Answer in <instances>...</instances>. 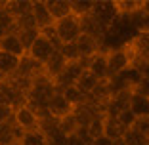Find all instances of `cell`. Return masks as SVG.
Wrapping results in <instances>:
<instances>
[{
	"label": "cell",
	"instance_id": "f546056e",
	"mask_svg": "<svg viewBox=\"0 0 149 145\" xmlns=\"http://www.w3.org/2000/svg\"><path fill=\"white\" fill-rule=\"evenodd\" d=\"M117 120H118L120 124H123V128L126 130V132H128V130H132V128H134V124L138 122V119L134 117V113H132L130 109L123 111V113H120V114L117 117Z\"/></svg>",
	"mask_w": 149,
	"mask_h": 145
},
{
	"label": "cell",
	"instance_id": "f35d334b",
	"mask_svg": "<svg viewBox=\"0 0 149 145\" xmlns=\"http://www.w3.org/2000/svg\"><path fill=\"white\" fill-rule=\"evenodd\" d=\"M115 145H126V143H124V141L120 139V141H115Z\"/></svg>",
	"mask_w": 149,
	"mask_h": 145
},
{
	"label": "cell",
	"instance_id": "4dcf8cb0",
	"mask_svg": "<svg viewBox=\"0 0 149 145\" xmlns=\"http://www.w3.org/2000/svg\"><path fill=\"white\" fill-rule=\"evenodd\" d=\"M134 94L143 96V97H149V78H141V82L134 88Z\"/></svg>",
	"mask_w": 149,
	"mask_h": 145
},
{
	"label": "cell",
	"instance_id": "4fadbf2b",
	"mask_svg": "<svg viewBox=\"0 0 149 145\" xmlns=\"http://www.w3.org/2000/svg\"><path fill=\"white\" fill-rule=\"evenodd\" d=\"M79 19H80V29H82L84 35H90V36H94V38L103 42V36H105L107 31L92 13H90V15H84V17H79Z\"/></svg>",
	"mask_w": 149,
	"mask_h": 145
},
{
	"label": "cell",
	"instance_id": "d4e9b609",
	"mask_svg": "<svg viewBox=\"0 0 149 145\" xmlns=\"http://www.w3.org/2000/svg\"><path fill=\"white\" fill-rule=\"evenodd\" d=\"M88 136H90L92 141L105 136V117H96V119L90 122V126H88Z\"/></svg>",
	"mask_w": 149,
	"mask_h": 145
},
{
	"label": "cell",
	"instance_id": "7c38bea8",
	"mask_svg": "<svg viewBox=\"0 0 149 145\" xmlns=\"http://www.w3.org/2000/svg\"><path fill=\"white\" fill-rule=\"evenodd\" d=\"M19 65H21V57L12 56V53L0 50V76L2 78L13 76L19 71Z\"/></svg>",
	"mask_w": 149,
	"mask_h": 145
},
{
	"label": "cell",
	"instance_id": "d6986e66",
	"mask_svg": "<svg viewBox=\"0 0 149 145\" xmlns=\"http://www.w3.org/2000/svg\"><path fill=\"white\" fill-rule=\"evenodd\" d=\"M126 134V130L123 128V124L113 117H105V137H109L111 141H120Z\"/></svg>",
	"mask_w": 149,
	"mask_h": 145
},
{
	"label": "cell",
	"instance_id": "30bf717a",
	"mask_svg": "<svg viewBox=\"0 0 149 145\" xmlns=\"http://www.w3.org/2000/svg\"><path fill=\"white\" fill-rule=\"evenodd\" d=\"M77 46H79V52L80 56H82V59H90V57H94L97 52H101V46H103V42L97 38H94V36L90 35H80L79 40H77Z\"/></svg>",
	"mask_w": 149,
	"mask_h": 145
},
{
	"label": "cell",
	"instance_id": "4316f807",
	"mask_svg": "<svg viewBox=\"0 0 149 145\" xmlns=\"http://www.w3.org/2000/svg\"><path fill=\"white\" fill-rule=\"evenodd\" d=\"M123 141L126 145H149V137L143 136L141 132H138L136 128H132V130H128L126 134H124Z\"/></svg>",
	"mask_w": 149,
	"mask_h": 145
},
{
	"label": "cell",
	"instance_id": "3957f363",
	"mask_svg": "<svg viewBox=\"0 0 149 145\" xmlns=\"http://www.w3.org/2000/svg\"><path fill=\"white\" fill-rule=\"evenodd\" d=\"M92 15L105 27V31L120 17V13H118V10H117V4H115L113 0H100V2H94Z\"/></svg>",
	"mask_w": 149,
	"mask_h": 145
},
{
	"label": "cell",
	"instance_id": "836d02e7",
	"mask_svg": "<svg viewBox=\"0 0 149 145\" xmlns=\"http://www.w3.org/2000/svg\"><path fill=\"white\" fill-rule=\"evenodd\" d=\"M134 67L141 73L143 78H149V61H138V63H134Z\"/></svg>",
	"mask_w": 149,
	"mask_h": 145
},
{
	"label": "cell",
	"instance_id": "cb8c5ba5",
	"mask_svg": "<svg viewBox=\"0 0 149 145\" xmlns=\"http://www.w3.org/2000/svg\"><path fill=\"white\" fill-rule=\"evenodd\" d=\"M15 35L19 36L21 44L25 46V50L29 52V50H31V46L35 44V40L40 36V31H38V29H19Z\"/></svg>",
	"mask_w": 149,
	"mask_h": 145
},
{
	"label": "cell",
	"instance_id": "277c9868",
	"mask_svg": "<svg viewBox=\"0 0 149 145\" xmlns=\"http://www.w3.org/2000/svg\"><path fill=\"white\" fill-rule=\"evenodd\" d=\"M56 52H57L56 46H54L52 42H50L42 33H40V36L35 40V44L31 46V50L27 52V56L31 57V59H35V61H38V63H42V65H44V63L48 61Z\"/></svg>",
	"mask_w": 149,
	"mask_h": 145
},
{
	"label": "cell",
	"instance_id": "ac0fdd59",
	"mask_svg": "<svg viewBox=\"0 0 149 145\" xmlns=\"http://www.w3.org/2000/svg\"><path fill=\"white\" fill-rule=\"evenodd\" d=\"M130 111L136 119H149V97L134 94L130 99Z\"/></svg>",
	"mask_w": 149,
	"mask_h": 145
},
{
	"label": "cell",
	"instance_id": "2e32d148",
	"mask_svg": "<svg viewBox=\"0 0 149 145\" xmlns=\"http://www.w3.org/2000/svg\"><path fill=\"white\" fill-rule=\"evenodd\" d=\"M46 6H48L50 13H52L54 21H59V19H63V17L73 13L71 0H46Z\"/></svg>",
	"mask_w": 149,
	"mask_h": 145
},
{
	"label": "cell",
	"instance_id": "d6a6232c",
	"mask_svg": "<svg viewBox=\"0 0 149 145\" xmlns=\"http://www.w3.org/2000/svg\"><path fill=\"white\" fill-rule=\"evenodd\" d=\"M13 114H15V111H13L12 107H2L0 105V124L8 122L10 119H13Z\"/></svg>",
	"mask_w": 149,
	"mask_h": 145
},
{
	"label": "cell",
	"instance_id": "603a6c76",
	"mask_svg": "<svg viewBox=\"0 0 149 145\" xmlns=\"http://www.w3.org/2000/svg\"><path fill=\"white\" fill-rule=\"evenodd\" d=\"M61 94L65 96V99L69 101L71 105H73V109H77V107H80V105L86 103V96H84L77 86H69V88H65Z\"/></svg>",
	"mask_w": 149,
	"mask_h": 145
},
{
	"label": "cell",
	"instance_id": "44dd1931",
	"mask_svg": "<svg viewBox=\"0 0 149 145\" xmlns=\"http://www.w3.org/2000/svg\"><path fill=\"white\" fill-rule=\"evenodd\" d=\"M17 143L15 139V120L10 119L8 122L0 124V145H13Z\"/></svg>",
	"mask_w": 149,
	"mask_h": 145
},
{
	"label": "cell",
	"instance_id": "ab89813d",
	"mask_svg": "<svg viewBox=\"0 0 149 145\" xmlns=\"http://www.w3.org/2000/svg\"><path fill=\"white\" fill-rule=\"evenodd\" d=\"M13 145H21V143H13Z\"/></svg>",
	"mask_w": 149,
	"mask_h": 145
},
{
	"label": "cell",
	"instance_id": "8d00e7d4",
	"mask_svg": "<svg viewBox=\"0 0 149 145\" xmlns=\"http://www.w3.org/2000/svg\"><path fill=\"white\" fill-rule=\"evenodd\" d=\"M141 12L145 15H149V0H143V6H141Z\"/></svg>",
	"mask_w": 149,
	"mask_h": 145
},
{
	"label": "cell",
	"instance_id": "7402d4cb",
	"mask_svg": "<svg viewBox=\"0 0 149 145\" xmlns=\"http://www.w3.org/2000/svg\"><path fill=\"white\" fill-rule=\"evenodd\" d=\"M57 128H59V132H61V134H65V136L69 137V136H74V134L79 132L80 124H79V120H77V117L71 113L69 117L57 120Z\"/></svg>",
	"mask_w": 149,
	"mask_h": 145
},
{
	"label": "cell",
	"instance_id": "e575fe53",
	"mask_svg": "<svg viewBox=\"0 0 149 145\" xmlns=\"http://www.w3.org/2000/svg\"><path fill=\"white\" fill-rule=\"evenodd\" d=\"M67 145H88V143L82 139V137H79L77 134H74V136H69V137H67Z\"/></svg>",
	"mask_w": 149,
	"mask_h": 145
},
{
	"label": "cell",
	"instance_id": "52a82bcc",
	"mask_svg": "<svg viewBox=\"0 0 149 145\" xmlns=\"http://www.w3.org/2000/svg\"><path fill=\"white\" fill-rule=\"evenodd\" d=\"M80 63H82L90 73H94L100 80H107V48L97 52L96 56L90 57V59H80Z\"/></svg>",
	"mask_w": 149,
	"mask_h": 145
},
{
	"label": "cell",
	"instance_id": "f1b7e54d",
	"mask_svg": "<svg viewBox=\"0 0 149 145\" xmlns=\"http://www.w3.org/2000/svg\"><path fill=\"white\" fill-rule=\"evenodd\" d=\"M21 145H48V137L40 130L36 132H27L25 137L21 139Z\"/></svg>",
	"mask_w": 149,
	"mask_h": 145
},
{
	"label": "cell",
	"instance_id": "e0dca14e",
	"mask_svg": "<svg viewBox=\"0 0 149 145\" xmlns=\"http://www.w3.org/2000/svg\"><path fill=\"white\" fill-rule=\"evenodd\" d=\"M17 90L12 86L8 78H2L0 80V105L2 107H12L13 109V101L17 97Z\"/></svg>",
	"mask_w": 149,
	"mask_h": 145
},
{
	"label": "cell",
	"instance_id": "484cf974",
	"mask_svg": "<svg viewBox=\"0 0 149 145\" xmlns=\"http://www.w3.org/2000/svg\"><path fill=\"white\" fill-rule=\"evenodd\" d=\"M71 10L77 17H84V15L92 13L94 2H90V0H71Z\"/></svg>",
	"mask_w": 149,
	"mask_h": 145
},
{
	"label": "cell",
	"instance_id": "8992f818",
	"mask_svg": "<svg viewBox=\"0 0 149 145\" xmlns=\"http://www.w3.org/2000/svg\"><path fill=\"white\" fill-rule=\"evenodd\" d=\"M13 120H15V124L21 126L25 132H36V130H40V119L36 117V113L29 105L15 111Z\"/></svg>",
	"mask_w": 149,
	"mask_h": 145
},
{
	"label": "cell",
	"instance_id": "83f0119b",
	"mask_svg": "<svg viewBox=\"0 0 149 145\" xmlns=\"http://www.w3.org/2000/svg\"><path fill=\"white\" fill-rule=\"evenodd\" d=\"M59 52H61V56L65 57L67 61H80L82 59V56H80L79 52V46H77V42H71V44H63L61 48H59Z\"/></svg>",
	"mask_w": 149,
	"mask_h": 145
},
{
	"label": "cell",
	"instance_id": "74e56055",
	"mask_svg": "<svg viewBox=\"0 0 149 145\" xmlns=\"http://www.w3.org/2000/svg\"><path fill=\"white\" fill-rule=\"evenodd\" d=\"M6 35H8V31H6V27H4V25H2V23H0V40L4 38V36H6Z\"/></svg>",
	"mask_w": 149,
	"mask_h": 145
},
{
	"label": "cell",
	"instance_id": "d590c367",
	"mask_svg": "<svg viewBox=\"0 0 149 145\" xmlns=\"http://www.w3.org/2000/svg\"><path fill=\"white\" fill-rule=\"evenodd\" d=\"M90 145H115V141H111L109 137L103 136V137H97V139H94Z\"/></svg>",
	"mask_w": 149,
	"mask_h": 145
},
{
	"label": "cell",
	"instance_id": "ffe728a7",
	"mask_svg": "<svg viewBox=\"0 0 149 145\" xmlns=\"http://www.w3.org/2000/svg\"><path fill=\"white\" fill-rule=\"evenodd\" d=\"M120 17H130L136 12H140L143 6V0H115Z\"/></svg>",
	"mask_w": 149,
	"mask_h": 145
},
{
	"label": "cell",
	"instance_id": "7a4b0ae2",
	"mask_svg": "<svg viewBox=\"0 0 149 145\" xmlns=\"http://www.w3.org/2000/svg\"><path fill=\"white\" fill-rule=\"evenodd\" d=\"M56 31H57V36H59V40H61V44H71V42H77L79 40V36L82 35V29H80V19L74 15V13H71V15H67V17L59 19V21H56Z\"/></svg>",
	"mask_w": 149,
	"mask_h": 145
},
{
	"label": "cell",
	"instance_id": "1f68e13d",
	"mask_svg": "<svg viewBox=\"0 0 149 145\" xmlns=\"http://www.w3.org/2000/svg\"><path fill=\"white\" fill-rule=\"evenodd\" d=\"M134 128H136L138 132H141L143 136L149 137V119H138V122L134 124Z\"/></svg>",
	"mask_w": 149,
	"mask_h": 145
},
{
	"label": "cell",
	"instance_id": "ba28073f",
	"mask_svg": "<svg viewBox=\"0 0 149 145\" xmlns=\"http://www.w3.org/2000/svg\"><path fill=\"white\" fill-rule=\"evenodd\" d=\"M73 111H74L73 105H71L69 101L65 99V96L59 94V92L48 101V113H50V117L56 119V120H61V119H65V117H69Z\"/></svg>",
	"mask_w": 149,
	"mask_h": 145
},
{
	"label": "cell",
	"instance_id": "5bb4252c",
	"mask_svg": "<svg viewBox=\"0 0 149 145\" xmlns=\"http://www.w3.org/2000/svg\"><path fill=\"white\" fill-rule=\"evenodd\" d=\"M0 50H4V52L12 53V56H17L21 59L27 56L25 46L21 44V40H19V36L15 33H10V35H6L4 38L0 40Z\"/></svg>",
	"mask_w": 149,
	"mask_h": 145
},
{
	"label": "cell",
	"instance_id": "5b68a950",
	"mask_svg": "<svg viewBox=\"0 0 149 145\" xmlns=\"http://www.w3.org/2000/svg\"><path fill=\"white\" fill-rule=\"evenodd\" d=\"M130 50L134 63L138 61H149V35H136L128 42H124Z\"/></svg>",
	"mask_w": 149,
	"mask_h": 145
},
{
	"label": "cell",
	"instance_id": "9c48e42d",
	"mask_svg": "<svg viewBox=\"0 0 149 145\" xmlns=\"http://www.w3.org/2000/svg\"><path fill=\"white\" fill-rule=\"evenodd\" d=\"M33 15H35L36 29L38 31H44V29L56 25L52 13H50L48 6H46V0H33Z\"/></svg>",
	"mask_w": 149,
	"mask_h": 145
},
{
	"label": "cell",
	"instance_id": "6da1fadb",
	"mask_svg": "<svg viewBox=\"0 0 149 145\" xmlns=\"http://www.w3.org/2000/svg\"><path fill=\"white\" fill-rule=\"evenodd\" d=\"M132 65H134V57L126 44L118 48H107V80L117 78Z\"/></svg>",
	"mask_w": 149,
	"mask_h": 145
},
{
	"label": "cell",
	"instance_id": "9a60e30c",
	"mask_svg": "<svg viewBox=\"0 0 149 145\" xmlns=\"http://www.w3.org/2000/svg\"><path fill=\"white\" fill-rule=\"evenodd\" d=\"M100 82H101V80L97 78L94 73H90L88 69H84V73L79 76V80L74 82V86H77V88L88 97V96H92V94L96 92V88L100 86Z\"/></svg>",
	"mask_w": 149,
	"mask_h": 145
},
{
	"label": "cell",
	"instance_id": "8fae6325",
	"mask_svg": "<svg viewBox=\"0 0 149 145\" xmlns=\"http://www.w3.org/2000/svg\"><path fill=\"white\" fill-rule=\"evenodd\" d=\"M67 59L61 56V52L57 50L56 53H54L52 57H50L48 61L44 63V75L48 76V78H52L54 82H56L57 78H59V75H61L63 71H65V67H67Z\"/></svg>",
	"mask_w": 149,
	"mask_h": 145
}]
</instances>
